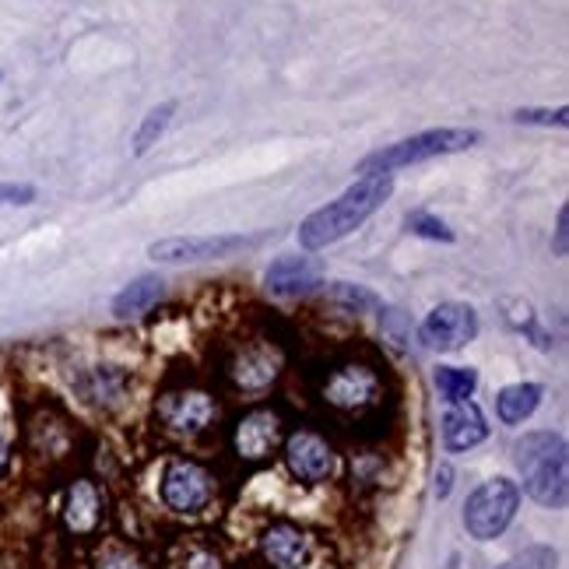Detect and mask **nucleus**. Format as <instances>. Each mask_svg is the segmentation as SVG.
I'll return each instance as SVG.
<instances>
[{
	"label": "nucleus",
	"mask_w": 569,
	"mask_h": 569,
	"mask_svg": "<svg viewBox=\"0 0 569 569\" xmlns=\"http://www.w3.org/2000/svg\"><path fill=\"white\" fill-rule=\"evenodd\" d=\"M450 489H453V471L450 468H440V475H436V496L447 499Z\"/></svg>",
	"instance_id": "29"
},
{
	"label": "nucleus",
	"mask_w": 569,
	"mask_h": 569,
	"mask_svg": "<svg viewBox=\"0 0 569 569\" xmlns=\"http://www.w3.org/2000/svg\"><path fill=\"white\" fill-rule=\"evenodd\" d=\"M513 123L520 127H566L569 123V109L566 106H523V109H513Z\"/></svg>",
	"instance_id": "23"
},
{
	"label": "nucleus",
	"mask_w": 569,
	"mask_h": 569,
	"mask_svg": "<svg viewBox=\"0 0 569 569\" xmlns=\"http://www.w3.org/2000/svg\"><path fill=\"white\" fill-rule=\"evenodd\" d=\"M260 552L271 569H323V545L292 520H271L260 535Z\"/></svg>",
	"instance_id": "7"
},
{
	"label": "nucleus",
	"mask_w": 569,
	"mask_h": 569,
	"mask_svg": "<svg viewBox=\"0 0 569 569\" xmlns=\"http://www.w3.org/2000/svg\"><path fill=\"white\" fill-rule=\"evenodd\" d=\"M162 296H166V281L159 274H141L130 284H123V289L113 296V317L117 320H134V317L148 313Z\"/></svg>",
	"instance_id": "16"
},
{
	"label": "nucleus",
	"mask_w": 569,
	"mask_h": 569,
	"mask_svg": "<svg viewBox=\"0 0 569 569\" xmlns=\"http://www.w3.org/2000/svg\"><path fill=\"white\" fill-rule=\"evenodd\" d=\"M284 465L296 481L306 486H323L335 475V447L313 429H299L284 440Z\"/></svg>",
	"instance_id": "12"
},
{
	"label": "nucleus",
	"mask_w": 569,
	"mask_h": 569,
	"mask_svg": "<svg viewBox=\"0 0 569 569\" xmlns=\"http://www.w3.org/2000/svg\"><path fill=\"white\" fill-rule=\"evenodd\" d=\"M556 562H559V556L552 549H545V545H535V549L520 552L517 559L502 562L499 569H556Z\"/></svg>",
	"instance_id": "24"
},
{
	"label": "nucleus",
	"mask_w": 569,
	"mask_h": 569,
	"mask_svg": "<svg viewBox=\"0 0 569 569\" xmlns=\"http://www.w3.org/2000/svg\"><path fill=\"white\" fill-rule=\"evenodd\" d=\"M323 281V264L313 257H296V253H284L274 257L268 271H264V284L268 292L278 299H296V296H310L317 284Z\"/></svg>",
	"instance_id": "13"
},
{
	"label": "nucleus",
	"mask_w": 569,
	"mask_h": 569,
	"mask_svg": "<svg viewBox=\"0 0 569 569\" xmlns=\"http://www.w3.org/2000/svg\"><path fill=\"white\" fill-rule=\"evenodd\" d=\"M502 310H507V323H513L517 331L528 335V338L541 348V352H549V348H552V338L538 327L531 302H523V299H502Z\"/></svg>",
	"instance_id": "20"
},
{
	"label": "nucleus",
	"mask_w": 569,
	"mask_h": 569,
	"mask_svg": "<svg viewBox=\"0 0 569 569\" xmlns=\"http://www.w3.org/2000/svg\"><path fill=\"white\" fill-rule=\"evenodd\" d=\"M489 440V422L475 401H453L443 415V447L450 453L475 450Z\"/></svg>",
	"instance_id": "15"
},
{
	"label": "nucleus",
	"mask_w": 569,
	"mask_h": 569,
	"mask_svg": "<svg viewBox=\"0 0 569 569\" xmlns=\"http://www.w3.org/2000/svg\"><path fill=\"white\" fill-rule=\"evenodd\" d=\"M545 398V387L541 383H510V387H502L499 390V398H496V415H499V422L502 426H520V422H528L531 415L538 411Z\"/></svg>",
	"instance_id": "17"
},
{
	"label": "nucleus",
	"mask_w": 569,
	"mask_h": 569,
	"mask_svg": "<svg viewBox=\"0 0 569 569\" xmlns=\"http://www.w3.org/2000/svg\"><path fill=\"white\" fill-rule=\"evenodd\" d=\"M96 569H144L141 559L130 552V549H120V545H109L106 552H99L96 559Z\"/></svg>",
	"instance_id": "25"
},
{
	"label": "nucleus",
	"mask_w": 569,
	"mask_h": 569,
	"mask_svg": "<svg viewBox=\"0 0 569 569\" xmlns=\"http://www.w3.org/2000/svg\"><path fill=\"white\" fill-rule=\"evenodd\" d=\"M11 471V447L4 440V432H0V478H4Z\"/></svg>",
	"instance_id": "30"
},
{
	"label": "nucleus",
	"mask_w": 569,
	"mask_h": 569,
	"mask_svg": "<svg viewBox=\"0 0 569 569\" xmlns=\"http://www.w3.org/2000/svg\"><path fill=\"white\" fill-rule=\"evenodd\" d=\"M520 510V489L510 478H492L465 502V528L475 541H496Z\"/></svg>",
	"instance_id": "6"
},
{
	"label": "nucleus",
	"mask_w": 569,
	"mask_h": 569,
	"mask_svg": "<svg viewBox=\"0 0 569 569\" xmlns=\"http://www.w3.org/2000/svg\"><path fill=\"white\" fill-rule=\"evenodd\" d=\"M408 229L415 236H422V239H432V243H453V229L443 222V218H436L432 211L419 208V211H408Z\"/></svg>",
	"instance_id": "22"
},
{
	"label": "nucleus",
	"mask_w": 569,
	"mask_h": 569,
	"mask_svg": "<svg viewBox=\"0 0 569 569\" xmlns=\"http://www.w3.org/2000/svg\"><path fill=\"white\" fill-rule=\"evenodd\" d=\"M475 144H481V130L475 127H432V130H419V134H411V138L369 151L366 159H359L356 172L359 177H380V172L390 177V172H398V169L457 156V151H468Z\"/></svg>",
	"instance_id": "3"
},
{
	"label": "nucleus",
	"mask_w": 569,
	"mask_h": 569,
	"mask_svg": "<svg viewBox=\"0 0 569 569\" xmlns=\"http://www.w3.org/2000/svg\"><path fill=\"white\" fill-rule=\"evenodd\" d=\"M0 81H4V74H0Z\"/></svg>",
	"instance_id": "31"
},
{
	"label": "nucleus",
	"mask_w": 569,
	"mask_h": 569,
	"mask_svg": "<svg viewBox=\"0 0 569 569\" xmlns=\"http://www.w3.org/2000/svg\"><path fill=\"white\" fill-rule=\"evenodd\" d=\"M281 436H284V422L278 408H250L232 429V447L239 453V461L264 465L278 450Z\"/></svg>",
	"instance_id": "10"
},
{
	"label": "nucleus",
	"mask_w": 569,
	"mask_h": 569,
	"mask_svg": "<svg viewBox=\"0 0 569 569\" xmlns=\"http://www.w3.org/2000/svg\"><path fill=\"white\" fill-rule=\"evenodd\" d=\"M320 398L327 408L362 419V415H373L383 408V377L377 373V366L352 359L323 380Z\"/></svg>",
	"instance_id": "5"
},
{
	"label": "nucleus",
	"mask_w": 569,
	"mask_h": 569,
	"mask_svg": "<svg viewBox=\"0 0 569 569\" xmlns=\"http://www.w3.org/2000/svg\"><path fill=\"white\" fill-rule=\"evenodd\" d=\"M432 380H436V390H440L450 405L453 401H468L471 393L478 390V373H475V369H465V366H440Z\"/></svg>",
	"instance_id": "19"
},
{
	"label": "nucleus",
	"mask_w": 569,
	"mask_h": 569,
	"mask_svg": "<svg viewBox=\"0 0 569 569\" xmlns=\"http://www.w3.org/2000/svg\"><path fill=\"white\" fill-rule=\"evenodd\" d=\"M327 296H331L338 306H345V310H356V313H366V310H377L380 306V296L362 289V284H352V281H338L335 289H327Z\"/></svg>",
	"instance_id": "21"
},
{
	"label": "nucleus",
	"mask_w": 569,
	"mask_h": 569,
	"mask_svg": "<svg viewBox=\"0 0 569 569\" xmlns=\"http://www.w3.org/2000/svg\"><path fill=\"white\" fill-rule=\"evenodd\" d=\"M183 569H222V559H218V552H211V549H197L187 556Z\"/></svg>",
	"instance_id": "28"
},
{
	"label": "nucleus",
	"mask_w": 569,
	"mask_h": 569,
	"mask_svg": "<svg viewBox=\"0 0 569 569\" xmlns=\"http://www.w3.org/2000/svg\"><path fill=\"white\" fill-rule=\"evenodd\" d=\"M177 109H180V102L177 99H169V102H162V106H156V109H148V113L141 117V123H138V130H134V159H141V156H148L151 151V144H159V138L169 130V123H172V117H177Z\"/></svg>",
	"instance_id": "18"
},
{
	"label": "nucleus",
	"mask_w": 569,
	"mask_h": 569,
	"mask_svg": "<svg viewBox=\"0 0 569 569\" xmlns=\"http://www.w3.org/2000/svg\"><path fill=\"white\" fill-rule=\"evenodd\" d=\"M513 465L523 489L549 510L566 507L569 496V450L559 432H528L513 443Z\"/></svg>",
	"instance_id": "2"
},
{
	"label": "nucleus",
	"mask_w": 569,
	"mask_h": 569,
	"mask_svg": "<svg viewBox=\"0 0 569 569\" xmlns=\"http://www.w3.org/2000/svg\"><path fill=\"white\" fill-rule=\"evenodd\" d=\"M393 193V177L380 172V177H359L345 193H338L335 201H327L323 208L310 211L299 222V247L302 250H323L338 243V239L352 236L359 226H366Z\"/></svg>",
	"instance_id": "1"
},
{
	"label": "nucleus",
	"mask_w": 569,
	"mask_h": 569,
	"mask_svg": "<svg viewBox=\"0 0 569 569\" xmlns=\"http://www.w3.org/2000/svg\"><path fill=\"white\" fill-rule=\"evenodd\" d=\"M552 253L556 257H566L569 253V204L559 208L556 214V239H552Z\"/></svg>",
	"instance_id": "27"
},
{
	"label": "nucleus",
	"mask_w": 569,
	"mask_h": 569,
	"mask_svg": "<svg viewBox=\"0 0 569 569\" xmlns=\"http://www.w3.org/2000/svg\"><path fill=\"white\" fill-rule=\"evenodd\" d=\"M102 517L106 502L99 486L92 478H74L68 486V496H63V528L74 538H89L102 528Z\"/></svg>",
	"instance_id": "14"
},
{
	"label": "nucleus",
	"mask_w": 569,
	"mask_h": 569,
	"mask_svg": "<svg viewBox=\"0 0 569 569\" xmlns=\"http://www.w3.org/2000/svg\"><path fill=\"white\" fill-rule=\"evenodd\" d=\"M214 496V478L204 465L177 457L162 471V502L172 513H201Z\"/></svg>",
	"instance_id": "8"
},
{
	"label": "nucleus",
	"mask_w": 569,
	"mask_h": 569,
	"mask_svg": "<svg viewBox=\"0 0 569 569\" xmlns=\"http://www.w3.org/2000/svg\"><path fill=\"white\" fill-rule=\"evenodd\" d=\"M264 232H218V236H166L148 243V257L156 264H204V260H226L247 250L264 247Z\"/></svg>",
	"instance_id": "4"
},
{
	"label": "nucleus",
	"mask_w": 569,
	"mask_h": 569,
	"mask_svg": "<svg viewBox=\"0 0 569 569\" xmlns=\"http://www.w3.org/2000/svg\"><path fill=\"white\" fill-rule=\"evenodd\" d=\"M39 197L32 183H0V208H26Z\"/></svg>",
	"instance_id": "26"
},
{
	"label": "nucleus",
	"mask_w": 569,
	"mask_h": 569,
	"mask_svg": "<svg viewBox=\"0 0 569 569\" xmlns=\"http://www.w3.org/2000/svg\"><path fill=\"white\" fill-rule=\"evenodd\" d=\"M419 338L432 352H461L478 338V313L468 302H440L419 327Z\"/></svg>",
	"instance_id": "9"
},
{
	"label": "nucleus",
	"mask_w": 569,
	"mask_h": 569,
	"mask_svg": "<svg viewBox=\"0 0 569 569\" xmlns=\"http://www.w3.org/2000/svg\"><path fill=\"white\" fill-rule=\"evenodd\" d=\"M218 419V401L201 387H183V390H169L159 401V422L169 432L180 436H197L204 432Z\"/></svg>",
	"instance_id": "11"
}]
</instances>
